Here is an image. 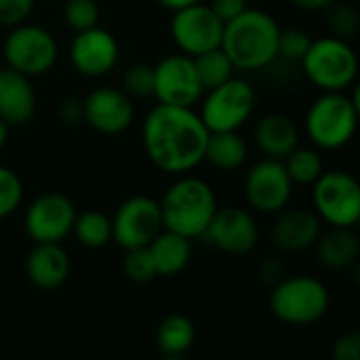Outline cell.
Masks as SVG:
<instances>
[{"mask_svg": "<svg viewBox=\"0 0 360 360\" xmlns=\"http://www.w3.org/2000/svg\"><path fill=\"white\" fill-rule=\"evenodd\" d=\"M316 255L319 262L329 270H346L356 264L360 253L359 236L352 228H333L329 232H321L316 238Z\"/></svg>", "mask_w": 360, "mask_h": 360, "instance_id": "cell-23", "label": "cell"}, {"mask_svg": "<svg viewBox=\"0 0 360 360\" xmlns=\"http://www.w3.org/2000/svg\"><path fill=\"white\" fill-rule=\"evenodd\" d=\"M331 295L323 281L314 276L281 278L270 293L272 314L291 327H308L319 323L329 312Z\"/></svg>", "mask_w": 360, "mask_h": 360, "instance_id": "cell-5", "label": "cell"}, {"mask_svg": "<svg viewBox=\"0 0 360 360\" xmlns=\"http://www.w3.org/2000/svg\"><path fill=\"white\" fill-rule=\"evenodd\" d=\"M306 78L323 91H346L359 74V57L348 40L325 36L312 40L300 61Z\"/></svg>", "mask_w": 360, "mask_h": 360, "instance_id": "cell-6", "label": "cell"}, {"mask_svg": "<svg viewBox=\"0 0 360 360\" xmlns=\"http://www.w3.org/2000/svg\"><path fill=\"white\" fill-rule=\"evenodd\" d=\"M211 8L224 23H228L230 19L238 17L245 8H249V0H213Z\"/></svg>", "mask_w": 360, "mask_h": 360, "instance_id": "cell-37", "label": "cell"}, {"mask_svg": "<svg viewBox=\"0 0 360 360\" xmlns=\"http://www.w3.org/2000/svg\"><path fill=\"white\" fill-rule=\"evenodd\" d=\"M249 148L238 131H213L207 139L205 160L219 171H236L247 162Z\"/></svg>", "mask_w": 360, "mask_h": 360, "instance_id": "cell-24", "label": "cell"}, {"mask_svg": "<svg viewBox=\"0 0 360 360\" xmlns=\"http://www.w3.org/2000/svg\"><path fill=\"white\" fill-rule=\"evenodd\" d=\"M59 116L63 122L68 124H76V122H84V110H82V101L76 99H65L59 108Z\"/></svg>", "mask_w": 360, "mask_h": 360, "instance_id": "cell-38", "label": "cell"}, {"mask_svg": "<svg viewBox=\"0 0 360 360\" xmlns=\"http://www.w3.org/2000/svg\"><path fill=\"white\" fill-rule=\"evenodd\" d=\"M122 91L129 97H152L154 95V68L146 63L131 65L122 76Z\"/></svg>", "mask_w": 360, "mask_h": 360, "instance_id": "cell-33", "label": "cell"}, {"mask_svg": "<svg viewBox=\"0 0 360 360\" xmlns=\"http://www.w3.org/2000/svg\"><path fill=\"white\" fill-rule=\"evenodd\" d=\"M314 213L333 228H352L360 219V186L346 171H323L312 184Z\"/></svg>", "mask_w": 360, "mask_h": 360, "instance_id": "cell-7", "label": "cell"}, {"mask_svg": "<svg viewBox=\"0 0 360 360\" xmlns=\"http://www.w3.org/2000/svg\"><path fill=\"white\" fill-rule=\"evenodd\" d=\"M194 59V68H196V74H198V80L202 84L205 91L213 89V86H219L224 84L226 80L234 78V63L230 61V57L224 53L221 46L217 49H211L207 53H200Z\"/></svg>", "mask_w": 360, "mask_h": 360, "instance_id": "cell-27", "label": "cell"}, {"mask_svg": "<svg viewBox=\"0 0 360 360\" xmlns=\"http://www.w3.org/2000/svg\"><path fill=\"white\" fill-rule=\"evenodd\" d=\"M327 13V23L333 32V36L338 38H354L360 32V15L359 11L348 4V2H333L325 8Z\"/></svg>", "mask_w": 360, "mask_h": 360, "instance_id": "cell-29", "label": "cell"}, {"mask_svg": "<svg viewBox=\"0 0 360 360\" xmlns=\"http://www.w3.org/2000/svg\"><path fill=\"white\" fill-rule=\"evenodd\" d=\"M359 93L352 97L344 91H325L306 114V133L323 150L348 146L359 127Z\"/></svg>", "mask_w": 360, "mask_h": 360, "instance_id": "cell-4", "label": "cell"}, {"mask_svg": "<svg viewBox=\"0 0 360 360\" xmlns=\"http://www.w3.org/2000/svg\"><path fill=\"white\" fill-rule=\"evenodd\" d=\"M333 359L335 360H360V333L346 331L333 342Z\"/></svg>", "mask_w": 360, "mask_h": 360, "instance_id": "cell-36", "label": "cell"}, {"mask_svg": "<svg viewBox=\"0 0 360 360\" xmlns=\"http://www.w3.org/2000/svg\"><path fill=\"white\" fill-rule=\"evenodd\" d=\"M76 207L59 192L38 196L25 211V232L34 243H61L74 226Z\"/></svg>", "mask_w": 360, "mask_h": 360, "instance_id": "cell-15", "label": "cell"}, {"mask_svg": "<svg viewBox=\"0 0 360 360\" xmlns=\"http://www.w3.org/2000/svg\"><path fill=\"white\" fill-rule=\"evenodd\" d=\"M202 84L198 80L194 59L186 53L169 55L154 65V95L158 103L192 108L200 95Z\"/></svg>", "mask_w": 360, "mask_h": 360, "instance_id": "cell-13", "label": "cell"}, {"mask_svg": "<svg viewBox=\"0 0 360 360\" xmlns=\"http://www.w3.org/2000/svg\"><path fill=\"white\" fill-rule=\"evenodd\" d=\"M278 21L266 11L245 8L238 17L224 23L221 49L236 70L253 72L278 59Z\"/></svg>", "mask_w": 360, "mask_h": 360, "instance_id": "cell-2", "label": "cell"}, {"mask_svg": "<svg viewBox=\"0 0 360 360\" xmlns=\"http://www.w3.org/2000/svg\"><path fill=\"white\" fill-rule=\"evenodd\" d=\"M160 230V205L150 196L127 198L112 217V240L120 249L148 247Z\"/></svg>", "mask_w": 360, "mask_h": 360, "instance_id": "cell-11", "label": "cell"}, {"mask_svg": "<svg viewBox=\"0 0 360 360\" xmlns=\"http://www.w3.org/2000/svg\"><path fill=\"white\" fill-rule=\"evenodd\" d=\"M141 137L154 167L171 175H186L205 160L209 129L192 108L158 103L148 112Z\"/></svg>", "mask_w": 360, "mask_h": 360, "instance_id": "cell-1", "label": "cell"}, {"mask_svg": "<svg viewBox=\"0 0 360 360\" xmlns=\"http://www.w3.org/2000/svg\"><path fill=\"white\" fill-rule=\"evenodd\" d=\"M160 205L162 228L188 238H200L217 211L213 188L198 177H179L165 192Z\"/></svg>", "mask_w": 360, "mask_h": 360, "instance_id": "cell-3", "label": "cell"}, {"mask_svg": "<svg viewBox=\"0 0 360 360\" xmlns=\"http://www.w3.org/2000/svg\"><path fill=\"white\" fill-rule=\"evenodd\" d=\"M63 17L70 30L82 32L99 23V6L95 0H68Z\"/></svg>", "mask_w": 360, "mask_h": 360, "instance_id": "cell-32", "label": "cell"}, {"mask_svg": "<svg viewBox=\"0 0 360 360\" xmlns=\"http://www.w3.org/2000/svg\"><path fill=\"white\" fill-rule=\"evenodd\" d=\"M257 103L255 89L243 78H230L219 86L209 89L200 108V118L209 133L213 131H238L253 114Z\"/></svg>", "mask_w": 360, "mask_h": 360, "instance_id": "cell-9", "label": "cell"}, {"mask_svg": "<svg viewBox=\"0 0 360 360\" xmlns=\"http://www.w3.org/2000/svg\"><path fill=\"white\" fill-rule=\"evenodd\" d=\"M293 181L283 160L264 158L251 167L245 177V196L251 209L264 215H276L289 207L293 196Z\"/></svg>", "mask_w": 360, "mask_h": 360, "instance_id": "cell-10", "label": "cell"}, {"mask_svg": "<svg viewBox=\"0 0 360 360\" xmlns=\"http://www.w3.org/2000/svg\"><path fill=\"white\" fill-rule=\"evenodd\" d=\"M321 217L310 209H289L276 213V221L272 226V243L278 251L285 253H302L314 247L321 236Z\"/></svg>", "mask_w": 360, "mask_h": 360, "instance_id": "cell-18", "label": "cell"}, {"mask_svg": "<svg viewBox=\"0 0 360 360\" xmlns=\"http://www.w3.org/2000/svg\"><path fill=\"white\" fill-rule=\"evenodd\" d=\"M82 110H84V122L103 135L124 133L135 118L131 97L114 86L95 89L82 101Z\"/></svg>", "mask_w": 360, "mask_h": 360, "instance_id": "cell-17", "label": "cell"}, {"mask_svg": "<svg viewBox=\"0 0 360 360\" xmlns=\"http://www.w3.org/2000/svg\"><path fill=\"white\" fill-rule=\"evenodd\" d=\"M2 53L8 68L25 74L27 78H34L53 70L59 49L49 30L23 21L11 27Z\"/></svg>", "mask_w": 360, "mask_h": 360, "instance_id": "cell-8", "label": "cell"}, {"mask_svg": "<svg viewBox=\"0 0 360 360\" xmlns=\"http://www.w3.org/2000/svg\"><path fill=\"white\" fill-rule=\"evenodd\" d=\"M283 162H285V169H287L291 181L300 184V186H312L325 171L321 154L312 148L297 146Z\"/></svg>", "mask_w": 360, "mask_h": 360, "instance_id": "cell-28", "label": "cell"}, {"mask_svg": "<svg viewBox=\"0 0 360 360\" xmlns=\"http://www.w3.org/2000/svg\"><path fill=\"white\" fill-rule=\"evenodd\" d=\"M23 200V184L19 175L0 165V219L11 217Z\"/></svg>", "mask_w": 360, "mask_h": 360, "instance_id": "cell-31", "label": "cell"}, {"mask_svg": "<svg viewBox=\"0 0 360 360\" xmlns=\"http://www.w3.org/2000/svg\"><path fill=\"white\" fill-rule=\"evenodd\" d=\"M148 249L156 268V276H162V278L181 274L192 262V251H194L192 238L165 230V228L156 234V238L148 245Z\"/></svg>", "mask_w": 360, "mask_h": 360, "instance_id": "cell-21", "label": "cell"}, {"mask_svg": "<svg viewBox=\"0 0 360 360\" xmlns=\"http://www.w3.org/2000/svg\"><path fill=\"white\" fill-rule=\"evenodd\" d=\"M207 245L228 253V255H245L255 249L259 230L255 217L240 207H224L215 211L209 221L205 234L200 236Z\"/></svg>", "mask_w": 360, "mask_h": 360, "instance_id": "cell-14", "label": "cell"}, {"mask_svg": "<svg viewBox=\"0 0 360 360\" xmlns=\"http://www.w3.org/2000/svg\"><path fill=\"white\" fill-rule=\"evenodd\" d=\"M122 272L131 283L146 285L156 278V268L150 255L148 247H135V249H124V259H122Z\"/></svg>", "mask_w": 360, "mask_h": 360, "instance_id": "cell-30", "label": "cell"}, {"mask_svg": "<svg viewBox=\"0 0 360 360\" xmlns=\"http://www.w3.org/2000/svg\"><path fill=\"white\" fill-rule=\"evenodd\" d=\"M36 112V93L32 80L4 65L0 68V118L8 127L25 124Z\"/></svg>", "mask_w": 360, "mask_h": 360, "instance_id": "cell-19", "label": "cell"}, {"mask_svg": "<svg viewBox=\"0 0 360 360\" xmlns=\"http://www.w3.org/2000/svg\"><path fill=\"white\" fill-rule=\"evenodd\" d=\"M171 36L181 53L196 57L221 44L224 21L213 13L211 6L196 2L173 13Z\"/></svg>", "mask_w": 360, "mask_h": 360, "instance_id": "cell-12", "label": "cell"}, {"mask_svg": "<svg viewBox=\"0 0 360 360\" xmlns=\"http://www.w3.org/2000/svg\"><path fill=\"white\" fill-rule=\"evenodd\" d=\"M118 55L120 46L116 38L99 25L76 32V38L70 46L72 65L86 78H99L112 72L118 63Z\"/></svg>", "mask_w": 360, "mask_h": 360, "instance_id": "cell-16", "label": "cell"}, {"mask_svg": "<svg viewBox=\"0 0 360 360\" xmlns=\"http://www.w3.org/2000/svg\"><path fill=\"white\" fill-rule=\"evenodd\" d=\"M25 274L40 291L59 289L70 276V257L59 243H36L27 253Z\"/></svg>", "mask_w": 360, "mask_h": 360, "instance_id": "cell-20", "label": "cell"}, {"mask_svg": "<svg viewBox=\"0 0 360 360\" xmlns=\"http://www.w3.org/2000/svg\"><path fill=\"white\" fill-rule=\"evenodd\" d=\"M196 2H200V0H158V4L165 6V8L171 11V13L181 11V8H186V6H190V4H196Z\"/></svg>", "mask_w": 360, "mask_h": 360, "instance_id": "cell-40", "label": "cell"}, {"mask_svg": "<svg viewBox=\"0 0 360 360\" xmlns=\"http://www.w3.org/2000/svg\"><path fill=\"white\" fill-rule=\"evenodd\" d=\"M36 0H0V27H15L23 23L34 11Z\"/></svg>", "mask_w": 360, "mask_h": 360, "instance_id": "cell-35", "label": "cell"}, {"mask_svg": "<svg viewBox=\"0 0 360 360\" xmlns=\"http://www.w3.org/2000/svg\"><path fill=\"white\" fill-rule=\"evenodd\" d=\"M196 340V327L188 316L171 314L160 321L156 329V348L162 356L179 359L192 350Z\"/></svg>", "mask_w": 360, "mask_h": 360, "instance_id": "cell-25", "label": "cell"}, {"mask_svg": "<svg viewBox=\"0 0 360 360\" xmlns=\"http://www.w3.org/2000/svg\"><path fill=\"white\" fill-rule=\"evenodd\" d=\"M6 141H8V124L0 118V150L6 146Z\"/></svg>", "mask_w": 360, "mask_h": 360, "instance_id": "cell-41", "label": "cell"}, {"mask_svg": "<svg viewBox=\"0 0 360 360\" xmlns=\"http://www.w3.org/2000/svg\"><path fill=\"white\" fill-rule=\"evenodd\" d=\"M72 232L76 234V240L86 247V249H103L110 240H112V219L97 211H84V213H76Z\"/></svg>", "mask_w": 360, "mask_h": 360, "instance_id": "cell-26", "label": "cell"}, {"mask_svg": "<svg viewBox=\"0 0 360 360\" xmlns=\"http://www.w3.org/2000/svg\"><path fill=\"white\" fill-rule=\"evenodd\" d=\"M297 8H302V11H312V13H316V11H325L329 4H333L335 0H291Z\"/></svg>", "mask_w": 360, "mask_h": 360, "instance_id": "cell-39", "label": "cell"}, {"mask_svg": "<svg viewBox=\"0 0 360 360\" xmlns=\"http://www.w3.org/2000/svg\"><path fill=\"white\" fill-rule=\"evenodd\" d=\"M255 143L268 156L276 160H285L297 146L300 133L291 118L285 114H268L255 127Z\"/></svg>", "mask_w": 360, "mask_h": 360, "instance_id": "cell-22", "label": "cell"}, {"mask_svg": "<svg viewBox=\"0 0 360 360\" xmlns=\"http://www.w3.org/2000/svg\"><path fill=\"white\" fill-rule=\"evenodd\" d=\"M312 44V38L297 27H287L281 30L278 34V57L287 59V61H302L304 55L308 53Z\"/></svg>", "mask_w": 360, "mask_h": 360, "instance_id": "cell-34", "label": "cell"}]
</instances>
